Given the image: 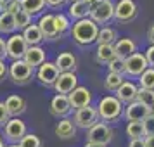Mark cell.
I'll list each match as a JSON object with an SVG mask.
<instances>
[{
    "mask_svg": "<svg viewBox=\"0 0 154 147\" xmlns=\"http://www.w3.org/2000/svg\"><path fill=\"white\" fill-rule=\"evenodd\" d=\"M97 33H99V26L92 21L90 17L76 21L71 28V35L75 38V42L78 45H90L97 40Z\"/></svg>",
    "mask_w": 154,
    "mask_h": 147,
    "instance_id": "1",
    "label": "cell"
},
{
    "mask_svg": "<svg viewBox=\"0 0 154 147\" xmlns=\"http://www.w3.org/2000/svg\"><path fill=\"white\" fill-rule=\"evenodd\" d=\"M95 109H97L99 119H102V123H111V121H118L123 116L125 107L114 95H106L100 99V102Z\"/></svg>",
    "mask_w": 154,
    "mask_h": 147,
    "instance_id": "2",
    "label": "cell"
},
{
    "mask_svg": "<svg viewBox=\"0 0 154 147\" xmlns=\"http://www.w3.org/2000/svg\"><path fill=\"white\" fill-rule=\"evenodd\" d=\"M90 17L95 24H106L114 17V5L111 0H99L90 7Z\"/></svg>",
    "mask_w": 154,
    "mask_h": 147,
    "instance_id": "3",
    "label": "cell"
},
{
    "mask_svg": "<svg viewBox=\"0 0 154 147\" xmlns=\"http://www.w3.org/2000/svg\"><path fill=\"white\" fill-rule=\"evenodd\" d=\"M112 135H114V133H112V128L107 125V123L97 121L92 128H88L87 142H90V144H99V145L106 147L112 140Z\"/></svg>",
    "mask_w": 154,
    "mask_h": 147,
    "instance_id": "4",
    "label": "cell"
},
{
    "mask_svg": "<svg viewBox=\"0 0 154 147\" xmlns=\"http://www.w3.org/2000/svg\"><path fill=\"white\" fill-rule=\"evenodd\" d=\"M9 76H11V80L14 83L24 85V83H28L31 80V76H33V68L29 64H26L23 59L12 61V64L9 66Z\"/></svg>",
    "mask_w": 154,
    "mask_h": 147,
    "instance_id": "5",
    "label": "cell"
},
{
    "mask_svg": "<svg viewBox=\"0 0 154 147\" xmlns=\"http://www.w3.org/2000/svg\"><path fill=\"white\" fill-rule=\"evenodd\" d=\"M5 49H7V57H11L12 61H19L24 57L26 50H28V43L24 42L23 35H12L5 42Z\"/></svg>",
    "mask_w": 154,
    "mask_h": 147,
    "instance_id": "6",
    "label": "cell"
},
{
    "mask_svg": "<svg viewBox=\"0 0 154 147\" xmlns=\"http://www.w3.org/2000/svg\"><path fill=\"white\" fill-rule=\"evenodd\" d=\"M99 121V114H97V109L92 107V106H87V107H82L78 109L76 114H75V126L78 128H92Z\"/></svg>",
    "mask_w": 154,
    "mask_h": 147,
    "instance_id": "7",
    "label": "cell"
},
{
    "mask_svg": "<svg viewBox=\"0 0 154 147\" xmlns=\"http://www.w3.org/2000/svg\"><path fill=\"white\" fill-rule=\"evenodd\" d=\"M137 16V4L133 0H119L114 5V17L119 23L133 21Z\"/></svg>",
    "mask_w": 154,
    "mask_h": 147,
    "instance_id": "8",
    "label": "cell"
},
{
    "mask_svg": "<svg viewBox=\"0 0 154 147\" xmlns=\"http://www.w3.org/2000/svg\"><path fill=\"white\" fill-rule=\"evenodd\" d=\"M4 133H5L7 140H11L12 144H19L21 139L26 135V125L19 118H11L7 125L4 126Z\"/></svg>",
    "mask_w": 154,
    "mask_h": 147,
    "instance_id": "9",
    "label": "cell"
},
{
    "mask_svg": "<svg viewBox=\"0 0 154 147\" xmlns=\"http://www.w3.org/2000/svg\"><path fill=\"white\" fill-rule=\"evenodd\" d=\"M147 68L149 66H147L146 57L140 52H135L133 56L125 59V75H128V76H140Z\"/></svg>",
    "mask_w": 154,
    "mask_h": 147,
    "instance_id": "10",
    "label": "cell"
},
{
    "mask_svg": "<svg viewBox=\"0 0 154 147\" xmlns=\"http://www.w3.org/2000/svg\"><path fill=\"white\" fill-rule=\"evenodd\" d=\"M151 114V109L146 107V106H142L140 102H132V104H128L123 109V116L126 118L128 123H142L144 119L147 118Z\"/></svg>",
    "mask_w": 154,
    "mask_h": 147,
    "instance_id": "11",
    "label": "cell"
},
{
    "mask_svg": "<svg viewBox=\"0 0 154 147\" xmlns=\"http://www.w3.org/2000/svg\"><path fill=\"white\" fill-rule=\"evenodd\" d=\"M59 69L56 68V64L54 63H49V61H45V63L38 68L36 71V78H38V81L45 87H54L56 83V80L59 78Z\"/></svg>",
    "mask_w": 154,
    "mask_h": 147,
    "instance_id": "12",
    "label": "cell"
},
{
    "mask_svg": "<svg viewBox=\"0 0 154 147\" xmlns=\"http://www.w3.org/2000/svg\"><path fill=\"white\" fill-rule=\"evenodd\" d=\"M68 100H69V106L73 109H82V107H87L90 106L92 102V92L87 88V87H76L75 90L68 95Z\"/></svg>",
    "mask_w": 154,
    "mask_h": 147,
    "instance_id": "13",
    "label": "cell"
},
{
    "mask_svg": "<svg viewBox=\"0 0 154 147\" xmlns=\"http://www.w3.org/2000/svg\"><path fill=\"white\" fill-rule=\"evenodd\" d=\"M78 87V78L75 73H61L54 83V88L59 95H69Z\"/></svg>",
    "mask_w": 154,
    "mask_h": 147,
    "instance_id": "14",
    "label": "cell"
},
{
    "mask_svg": "<svg viewBox=\"0 0 154 147\" xmlns=\"http://www.w3.org/2000/svg\"><path fill=\"white\" fill-rule=\"evenodd\" d=\"M137 92H139V87L135 83H132V81H126L125 80V81L121 83V87L114 92V93H116L114 97L118 99L121 104L128 106V104H132V102L137 100Z\"/></svg>",
    "mask_w": 154,
    "mask_h": 147,
    "instance_id": "15",
    "label": "cell"
},
{
    "mask_svg": "<svg viewBox=\"0 0 154 147\" xmlns=\"http://www.w3.org/2000/svg\"><path fill=\"white\" fill-rule=\"evenodd\" d=\"M38 29L42 33L43 40H56V38H61L57 35V29H56V23H54V14H45L40 17L38 21Z\"/></svg>",
    "mask_w": 154,
    "mask_h": 147,
    "instance_id": "16",
    "label": "cell"
},
{
    "mask_svg": "<svg viewBox=\"0 0 154 147\" xmlns=\"http://www.w3.org/2000/svg\"><path fill=\"white\" fill-rule=\"evenodd\" d=\"M69 111H71V106H69V100H68V95H59L57 93L56 97L50 100V114L52 116L63 118Z\"/></svg>",
    "mask_w": 154,
    "mask_h": 147,
    "instance_id": "17",
    "label": "cell"
},
{
    "mask_svg": "<svg viewBox=\"0 0 154 147\" xmlns=\"http://www.w3.org/2000/svg\"><path fill=\"white\" fill-rule=\"evenodd\" d=\"M4 104H5V109H7L11 118H19L26 111V100L19 95H9Z\"/></svg>",
    "mask_w": 154,
    "mask_h": 147,
    "instance_id": "18",
    "label": "cell"
},
{
    "mask_svg": "<svg viewBox=\"0 0 154 147\" xmlns=\"http://www.w3.org/2000/svg\"><path fill=\"white\" fill-rule=\"evenodd\" d=\"M135 52H137V43L133 42L132 38H121L114 43V54H116V57L123 59V61L128 59L130 56H133Z\"/></svg>",
    "mask_w": 154,
    "mask_h": 147,
    "instance_id": "19",
    "label": "cell"
},
{
    "mask_svg": "<svg viewBox=\"0 0 154 147\" xmlns=\"http://www.w3.org/2000/svg\"><path fill=\"white\" fill-rule=\"evenodd\" d=\"M54 64L59 69V73H75V69H76V57L71 52H61L56 57Z\"/></svg>",
    "mask_w": 154,
    "mask_h": 147,
    "instance_id": "20",
    "label": "cell"
},
{
    "mask_svg": "<svg viewBox=\"0 0 154 147\" xmlns=\"http://www.w3.org/2000/svg\"><path fill=\"white\" fill-rule=\"evenodd\" d=\"M23 61L26 64H29L33 69H35L36 66L40 68L43 63H45V50L42 49V47H28V50H26V54H24V57H23Z\"/></svg>",
    "mask_w": 154,
    "mask_h": 147,
    "instance_id": "21",
    "label": "cell"
},
{
    "mask_svg": "<svg viewBox=\"0 0 154 147\" xmlns=\"http://www.w3.org/2000/svg\"><path fill=\"white\" fill-rule=\"evenodd\" d=\"M68 16H69L73 21H82V19H87L88 16H90V5L83 2V0H80V2H73L68 9Z\"/></svg>",
    "mask_w": 154,
    "mask_h": 147,
    "instance_id": "22",
    "label": "cell"
},
{
    "mask_svg": "<svg viewBox=\"0 0 154 147\" xmlns=\"http://www.w3.org/2000/svg\"><path fill=\"white\" fill-rule=\"evenodd\" d=\"M56 135L59 139L63 140H68V139H73L76 135V126L73 123V119L69 118H63L56 126Z\"/></svg>",
    "mask_w": 154,
    "mask_h": 147,
    "instance_id": "23",
    "label": "cell"
},
{
    "mask_svg": "<svg viewBox=\"0 0 154 147\" xmlns=\"http://www.w3.org/2000/svg\"><path fill=\"white\" fill-rule=\"evenodd\" d=\"M21 35L24 38V42L28 43V47H36L43 40V36H42V33H40V29H38L36 24H29L28 28L23 29Z\"/></svg>",
    "mask_w": 154,
    "mask_h": 147,
    "instance_id": "24",
    "label": "cell"
},
{
    "mask_svg": "<svg viewBox=\"0 0 154 147\" xmlns=\"http://www.w3.org/2000/svg\"><path fill=\"white\" fill-rule=\"evenodd\" d=\"M116 57L114 54V45H99L97 47V54H95V59L99 63H111L112 59Z\"/></svg>",
    "mask_w": 154,
    "mask_h": 147,
    "instance_id": "25",
    "label": "cell"
},
{
    "mask_svg": "<svg viewBox=\"0 0 154 147\" xmlns=\"http://www.w3.org/2000/svg\"><path fill=\"white\" fill-rule=\"evenodd\" d=\"M125 81V76L123 75H118V73H107V76L104 80V87L106 90L109 92H116L121 87V83Z\"/></svg>",
    "mask_w": 154,
    "mask_h": 147,
    "instance_id": "26",
    "label": "cell"
},
{
    "mask_svg": "<svg viewBox=\"0 0 154 147\" xmlns=\"http://www.w3.org/2000/svg\"><path fill=\"white\" fill-rule=\"evenodd\" d=\"M43 7H45V0H23L21 2V9L29 16L38 14L40 11H43Z\"/></svg>",
    "mask_w": 154,
    "mask_h": 147,
    "instance_id": "27",
    "label": "cell"
},
{
    "mask_svg": "<svg viewBox=\"0 0 154 147\" xmlns=\"http://www.w3.org/2000/svg\"><path fill=\"white\" fill-rule=\"evenodd\" d=\"M116 40V31L112 28H100L97 33V45H112Z\"/></svg>",
    "mask_w": 154,
    "mask_h": 147,
    "instance_id": "28",
    "label": "cell"
},
{
    "mask_svg": "<svg viewBox=\"0 0 154 147\" xmlns=\"http://www.w3.org/2000/svg\"><path fill=\"white\" fill-rule=\"evenodd\" d=\"M16 29V21L14 16L9 12H2L0 14V33H12Z\"/></svg>",
    "mask_w": 154,
    "mask_h": 147,
    "instance_id": "29",
    "label": "cell"
},
{
    "mask_svg": "<svg viewBox=\"0 0 154 147\" xmlns=\"http://www.w3.org/2000/svg\"><path fill=\"white\" fill-rule=\"evenodd\" d=\"M139 88H146V90H154V68H147L142 75L139 76Z\"/></svg>",
    "mask_w": 154,
    "mask_h": 147,
    "instance_id": "30",
    "label": "cell"
},
{
    "mask_svg": "<svg viewBox=\"0 0 154 147\" xmlns=\"http://www.w3.org/2000/svg\"><path fill=\"white\" fill-rule=\"evenodd\" d=\"M54 23H56V29H57V35L63 36L66 31H69L71 28V21L68 16L64 14H56L54 16Z\"/></svg>",
    "mask_w": 154,
    "mask_h": 147,
    "instance_id": "31",
    "label": "cell"
},
{
    "mask_svg": "<svg viewBox=\"0 0 154 147\" xmlns=\"http://www.w3.org/2000/svg\"><path fill=\"white\" fill-rule=\"evenodd\" d=\"M137 102H140L146 107H152L154 106V90H146V88H139L137 92Z\"/></svg>",
    "mask_w": 154,
    "mask_h": 147,
    "instance_id": "32",
    "label": "cell"
},
{
    "mask_svg": "<svg viewBox=\"0 0 154 147\" xmlns=\"http://www.w3.org/2000/svg\"><path fill=\"white\" fill-rule=\"evenodd\" d=\"M126 135H128L132 140L144 139L146 133H144V126H142V123H128V125H126Z\"/></svg>",
    "mask_w": 154,
    "mask_h": 147,
    "instance_id": "33",
    "label": "cell"
},
{
    "mask_svg": "<svg viewBox=\"0 0 154 147\" xmlns=\"http://www.w3.org/2000/svg\"><path fill=\"white\" fill-rule=\"evenodd\" d=\"M14 21H16V29H24L28 28L29 24H31V16L28 12H24V11H19V12H16L14 14Z\"/></svg>",
    "mask_w": 154,
    "mask_h": 147,
    "instance_id": "34",
    "label": "cell"
},
{
    "mask_svg": "<svg viewBox=\"0 0 154 147\" xmlns=\"http://www.w3.org/2000/svg\"><path fill=\"white\" fill-rule=\"evenodd\" d=\"M17 145L19 147H42V140L38 139L36 135H33V133H26Z\"/></svg>",
    "mask_w": 154,
    "mask_h": 147,
    "instance_id": "35",
    "label": "cell"
},
{
    "mask_svg": "<svg viewBox=\"0 0 154 147\" xmlns=\"http://www.w3.org/2000/svg\"><path fill=\"white\" fill-rule=\"evenodd\" d=\"M107 68H109V73L125 75V61H123V59H119V57H114L111 63H107Z\"/></svg>",
    "mask_w": 154,
    "mask_h": 147,
    "instance_id": "36",
    "label": "cell"
},
{
    "mask_svg": "<svg viewBox=\"0 0 154 147\" xmlns=\"http://www.w3.org/2000/svg\"><path fill=\"white\" fill-rule=\"evenodd\" d=\"M142 126H144V133H146V137L154 135V114H149V116L142 121Z\"/></svg>",
    "mask_w": 154,
    "mask_h": 147,
    "instance_id": "37",
    "label": "cell"
},
{
    "mask_svg": "<svg viewBox=\"0 0 154 147\" xmlns=\"http://www.w3.org/2000/svg\"><path fill=\"white\" fill-rule=\"evenodd\" d=\"M19 11H21V4H19V2H16V0H7V2H5L4 12H9V14L14 16L16 12H19Z\"/></svg>",
    "mask_w": 154,
    "mask_h": 147,
    "instance_id": "38",
    "label": "cell"
},
{
    "mask_svg": "<svg viewBox=\"0 0 154 147\" xmlns=\"http://www.w3.org/2000/svg\"><path fill=\"white\" fill-rule=\"evenodd\" d=\"M9 119H11V116H9L7 109H5V104L0 102V128H4V126L7 125Z\"/></svg>",
    "mask_w": 154,
    "mask_h": 147,
    "instance_id": "39",
    "label": "cell"
},
{
    "mask_svg": "<svg viewBox=\"0 0 154 147\" xmlns=\"http://www.w3.org/2000/svg\"><path fill=\"white\" fill-rule=\"evenodd\" d=\"M144 57H146V61H147V66L154 68V45L147 47V50L144 52Z\"/></svg>",
    "mask_w": 154,
    "mask_h": 147,
    "instance_id": "40",
    "label": "cell"
},
{
    "mask_svg": "<svg viewBox=\"0 0 154 147\" xmlns=\"http://www.w3.org/2000/svg\"><path fill=\"white\" fill-rule=\"evenodd\" d=\"M7 57V49H5V40L0 36V61H5Z\"/></svg>",
    "mask_w": 154,
    "mask_h": 147,
    "instance_id": "41",
    "label": "cell"
},
{
    "mask_svg": "<svg viewBox=\"0 0 154 147\" xmlns=\"http://www.w3.org/2000/svg\"><path fill=\"white\" fill-rule=\"evenodd\" d=\"M66 0H45V4L50 5V7H63Z\"/></svg>",
    "mask_w": 154,
    "mask_h": 147,
    "instance_id": "42",
    "label": "cell"
},
{
    "mask_svg": "<svg viewBox=\"0 0 154 147\" xmlns=\"http://www.w3.org/2000/svg\"><path fill=\"white\" fill-rule=\"evenodd\" d=\"M128 147H144V139H135V140H130Z\"/></svg>",
    "mask_w": 154,
    "mask_h": 147,
    "instance_id": "43",
    "label": "cell"
},
{
    "mask_svg": "<svg viewBox=\"0 0 154 147\" xmlns=\"http://www.w3.org/2000/svg\"><path fill=\"white\" fill-rule=\"evenodd\" d=\"M147 40H149L151 45H154V24H151V28L147 31Z\"/></svg>",
    "mask_w": 154,
    "mask_h": 147,
    "instance_id": "44",
    "label": "cell"
},
{
    "mask_svg": "<svg viewBox=\"0 0 154 147\" xmlns=\"http://www.w3.org/2000/svg\"><path fill=\"white\" fill-rule=\"evenodd\" d=\"M144 147H154V135L144 137Z\"/></svg>",
    "mask_w": 154,
    "mask_h": 147,
    "instance_id": "45",
    "label": "cell"
},
{
    "mask_svg": "<svg viewBox=\"0 0 154 147\" xmlns=\"http://www.w3.org/2000/svg\"><path fill=\"white\" fill-rule=\"evenodd\" d=\"M5 75H7V66H5L4 61H0V80L5 78Z\"/></svg>",
    "mask_w": 154,
    "mask_h": 147,
    "instance_id": "46",
    "label": "cell"
},
{
    "mask_svg": "<svg viewBox=\"0 0 154 147\" xmlns=\"http://www.w3.org/2000/svg\"><path fill=\"white\" fill-rule=\"evenodd\" d=\"M4 9H5V2H4V0H0V14L4 12Z\"/></svg>",
    "mask_w": 154,
    "mask_h": 147,
    "instance_id": "47",
    "label": "cell"
},
{
    "mask_svg": "<svg viewBox=\"0 0 154 147\" xmlns=\"http://www.w3.org/2000/svg\"><path fill=\"white\" fill-rule=\"evenodd\" d=\"M85 147H102V145H99V144H90V142H87V144H85Z\"/></svg>",
    "mask_w": 154,
    "mask_h": 147,
    "instance_id": "48",
    "label": "cell"
},
{
    "mask_svg": "<svg viewBox=\"0 0 154 147\" xmlns=\"http://www.w3.org/2000/svg\"><path fill=\"white\" fill-rule=\"evenodd\" d=\"M83 2H87V4H88V5H94V4H95V2H99V0H83Z\"/></svg>",
    "mask_w": 154,
    "mask_h": 147,
    "instance_id": "49",
    "label": "cell"
},
{
    "mask_svg": "<svg viewBox=\"0 0 154 147\" xmlns=\"http://www.w3.org/2000/svg\"><path fill=\"white\" fill-rule=\"evenodd\" d=\"M0 147H5L4 145V140H2V135H0Z\"/></svg>",
    "mask_w": 154,
    "mask_h": 147,
    "instance_id": "50",
    "label": "cell"
},
{
    "mask_svg": "<svg viewBox=\"0 0 154 147\" xmlns=\"http://www.w3.org/2000/svg\"><path fill=\"white\" fill-rule=\"evenodd\" d=\"M7 147H19L17 144H11V145H7Z\"/></svg>",
    "mask_w": 154,
    "mask_h": 147,
    "instance_id": "51",
    "label": "cell"
},
{
    "mask_svg": "<svg viewBox=\"0 0 154 147\" xmlns=\"http://www.w3.org/2000/svg\"><path fill=\"white\" fill-rule=\"evenodd\" d=\"M151 114H154V106H152V107H151Z\"/></svg>",
    "mask_w": 154,
    "mask_h": 147,
    "instance_id": "52",
    "label": "cell"
},
{
    "mask_svg": "<svg viewBox=\"0 0 154 147\" xmlns=\"http://www.w3.org/2000/svg\"><path fill=\"white\" fill-rule=\"evenodd\" d=\"M71 2H80V0H71Z\"/></svg>",
    "mask_w": 154,
    "mask_h": 147,
    "instance_id": "53",
    "label": "cell"
},
{
    "mask_svg": "<svg viewBox=\"0 0 154 147\" xmlns=\"http://www.w3.org/2000/svg\"><path fill=\"white\" fill-rule=\"evenodd\" d=\"M4 2H7V0H4Z\"/></svg>",
    "mask_w": 154,
    "mask_h": 147,
    "instance_id": "54",
    "label": "cell"
}]
</instances>
